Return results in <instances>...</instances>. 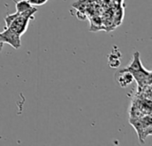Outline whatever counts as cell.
<instances>
[{"label":"cell","instance_id":"7a4b0ae2","mask_svg":"<svg viewBox=\"0 0 152 146\" xmlns=\"http://www.w3.org/2000/svg\"><path fill=\"white\" fill-rule=\"evenodd\" d=\"M2 33L4 42L5 44H9L14 49H19L21 45V41H20V36L17 35L13 31H12L9 28L4 29V30Z\"/></svg>","mask_w":152,"mask_h":146},{"label":"cell","instance_id":"52a82bcc","mask_svg":"<svg viewBox=\"0 0 152 146\" xmlns=\"http://www.w3.org/2000/svg\"><path fill=\"white\" fill-rule=\"evenodd\" d=\"M20 13L19 12H14V13H12V14H8V15H6L5 17H4V21H5V28L4 29H6V28H8L10 25H11V23L13 21V20L19 15Z\"/></svg>","mask_w":152,"mask_h":146},{"label":"cell","instance_id":"9c48e42d","mask_svg":"<svg viewBox=\"0 0 152 146\" xmlns=\"http://www.w3.org/2000/svg\"><path fill=\"white\" fill-rule=\"evenodd\" d=\"M31 5H37V0H27Z\"/></svg>","mask_w":152,"mask_h":146},{"label":"cell","instance_id":"8992f818","mask_svg":"<svg viewBox=\"0 0 152 146\" xmlns=\"http://www.w3.org/2000/svg\"><path fill=\"white\" fill-rule=\"evenodd\" d=\"M120 54L118 55V54H115L114 52H112L110 55H109V65L110 68H118L120 65V60H119Z\"/></svg>","mask_w":152,"mask_h":146},{"label":"cell","instance_id":"5b68a950","mask_svg":"<svg viewBox=\"0 0 152 146\" xmlns=\"http://www.w3.org/2000/svg\"><path fill=\"white\" fill-rule=\"evenodd\" d=\"M13 1H15V0H13ZM15 6H16V12L19 13H21L33 5H31L27 0H20L18 2L15 1Z\"/></svg>","mask_w":152,"mask_h":146},{"label":"cell","instance_id":"ba28073f","mask_svg":"<svg viewBox=\"0 0 152 146\" xmlns=\"http://www.w3.org/2000/svg\"><path fill=\"white\" fill-rule=\"evenodd\" d=\"M48 0H37V5H43L45 4Z\"/></svg>","mask_w":152,"mask_h":146},{"label":"cell","instance_id":"277c9868","mask_svg":"<svg viewBox=\"0 0 152 146\" xmlns=\"http://www.w3.org/2000/svg\"><path fill=\"white\" fill-rule=\"evenodd\" d=\"M134 81V77L129 71H119L118 77V82L121 87H126L131 85Z\"/></svg>","mask_w":152,"mask_h":146},{"label":"cell","instance_id":"6da1fadb","mask_svg":"<svg viewBox=\"0 0 152 146\" xmlns=\"http://www.w3.org/2000/svg\"><path fill=\"white\" fill-rule=\"evenodd\" d=\"M30 19L28 17H25L21 14H19L14 20L11 23V25L8 27L12 31H13L14 33H16L17 35L20 36L23 35L28 26V22H29Z\"/></svg>","mask_w":152,"mask_h":146},{"label":"cell","instance_id":"3957f363","mask_svg":"<svg viewBox=\"0 0 152 146\" xmlns=\"http://www.w3.org/2000/svg\"><path fill=\"white\" fill-rule=\"evenodd\" d=\"M145 70V68L143 67L142 62H141V58H140V53L139 52H135L134 54V57H133V61L132 62L127 65L125 69H123L120 71H129L130 73L134 72V71H139V70Z\"/></svg>","mask_w":152,"mask_h":146},{"label":"cell","instance_id":"30bf717a","mask_svg":"<svg viewBox=\"0 0 152 146\" xmlns=\"http://www.w3.org/2000/svg\"><path fill=\"white\" fill-rule=\"evenodd\" d=\"M4 43L3 41H0V53L2 52V50L4 48Z\"/></svg>","mask_w":152,"mask_h":146},{"label":"cell","instance_id":"8fae6325","mask_svg":"<svg viewBox=\"0 0 152 146\" xmlns=\"http://www.w3.org/2000/svg\"><path fill=\"white\" fill-rule=\"evenodd\" d=\"M0 41H3L4 42V38H3V36H2V33L0 32ZM5 44V43H4Z\"/></svg>","mask_w":152,"mask_h":146}]
</instances>
